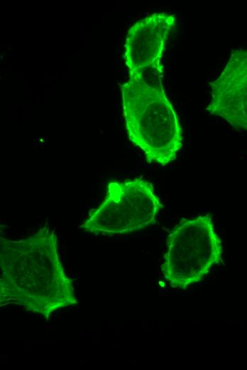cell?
<instances>
[{
    "label": "cell",
    "instance_id": "3957f363",
    "mask_svg": "<svg viewBox=\"0 0 247 370\" xmlns=\"http://www.w3.org/2000/svg\"><path fill=\"white\" fill-rule=\"evenodd\" d=\"M221 240L209 215L180 223L169 234L161 265L165 280L183 290L202 280L222 260Z\"/></svg>",
    "mask_w": 247,
    "mask_h": 370
},
{
    "label": "cell",
    "instance_id": "8992f818",
    "mask_svg": "<svg viewBox=\"0 0 247 370\" xmlns=\"http://www.w3.org/2000/svg\"><path fill=\"white\" fill-rule=\"evenodd\" d=\"M177 26L176 18L155 12L136 21L128 31L124 58L128 75L151 68H161L166 42Z\"/></svg>",
    "mask_w": 247,
    "mask_h": 370
},
{
    "label": "cell",
    "instance_id": "277c9868",
    "mask_svg": "<svg viewBox=\"0 0 247 370\" xmlns=\"http://www.w3.org/2000/svg\"><path fill=\"white\" fill-rule=\"evenodd\" d=\"M162 208L148 181H113L108 184L103 202L80 227L96 234L130 233L153 223Z\"/></svg>",
    "mask_w": 247,
    "mask_h": 370
},
{
    "label": "cell",
    "instance_id": "7a4b0ae2",
    "mask_svg": "<svg viewBox=\"0 0 247 370\" xmlns=\"http://www.w3.org/2000/svg\"><path fill=\"white\" fill-rule=\"evenodd\" d=\"M121 105L129 140L149 163L165 166L183 145V132L163 85H151L129 75L121 85Z\"/></svg>",
    "mask_w": 247,
    "mask_h": 370
},
{
    "label": "cell",
    "instance_id": "6da1fadb",
    "mask_svg": "<svg viewBox=\"0 0 247 370\" xmlns=\"http://www.w3.org/2000/svg\"><path fill=\"white\" fill-rule=\"evenodd\" d=\"M57 248V237L47 224L23 239L1 237V307H21L48 320L58 310L77 304Z\"/></svg>",
    "mask_w": 247,
    "mask_h": 370
},
{
    "label": "cell",
    "instance_id": "5b68a950",
    "mask_svg": "<svg viewBox=\"0 0 247 370\" xmlns=\"http://www.w3.org/2000/svg\"><path fill=\"white\" fill-rule=\"evenodd\" d=\"M207 107L233 127L247 131V49L231 52L221 73L210 83Z\"/></svg>",
    "mask_w": 247,
    "mask_h": 370
}]
</instances>
